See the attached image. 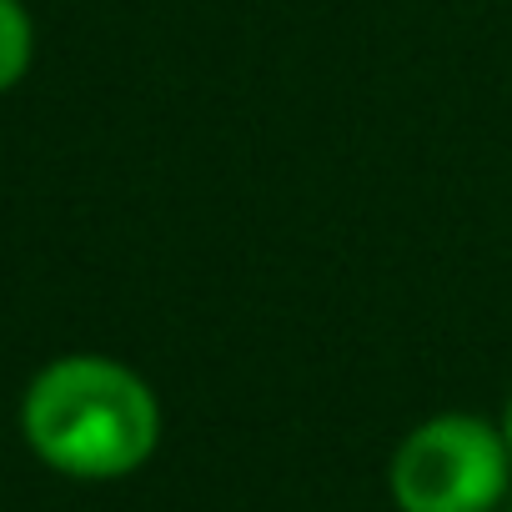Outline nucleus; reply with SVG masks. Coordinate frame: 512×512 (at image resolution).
Wrapping results in <instances>:
<instances>
[{
	"instance_id": "obj_1",
	"label": "nucleus",
	"mask_w": 512,
	"mask_h": 512,
	"mask_svg": "<svg viewBox=\"0 0 512 512\" xmlns=\"http://www.w3.org/2000/svg\"><path fill=\"white\" fill-rule=\"evenodd\" d=\"M21 432L46 467L81 482H116L151 462L161 442V402L126 362L76 352L31 377Z\"/></svg>"
},
{
	"instance_id": "obj_2",
	"label": "nucleus",
	"mask_w": 512,
	"mask_h": 512,
	"mask_svg": "<svg viewBox=\"0 0 512 512\" xmlns=\"http://www.w3.org/2000/svg\"><path fill=\"white\" fill-rule=\"evenodd\" d=\"M397 512H497L512 492V447L502 422L437 412L417 422L387 467Z\"/></svg>"
},
{
	"instance_id": "obj_3",
	"label": "nucleus",
	"mask_w": 512,
	"mask_h": 512,
	"mask_svg": "<svg viewBox=\"0 0 512 512\" xmlns=\"http://www.w3.org/2000/svg\"><path fill=\"white\" fill-rule=\"evenodd\" d=\"M36 56V26L21 0H0V91H16Z\"/></svg>"
},
{
	"instance_id": "obj_4",
	"label": "nucleus",
	"mask_w": 512,
	"mask_h": 512,
	"mask_svg": "<svg viewBox=\"0 0 512 512\" xmlns=\"http://www.w3.org/2000/svg\"><path fill=\"white\" fill-rule=\"evenodd\" d=\"M502 437H507V447H512V397H507V412H502Z\"/></svg>"
},
{
	"instance_id": "obj_5",
	"label": "nucleus",
	"mask_w": 512,
	"mask_h": 512,
	"mask_svg": "<svg viewBox=\"0 0 512 512\" xmlns=\"http://www.w3.org/2000/svg\"><path fill=\"white\" fill-rule=\"evenodd\" d=\"M502 512H512V497H507V502H502Z\"/></svg>"
}]
</instances>
